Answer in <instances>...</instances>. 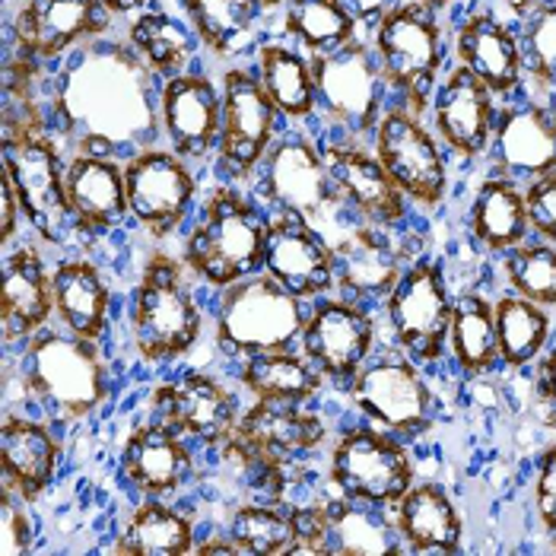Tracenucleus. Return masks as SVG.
Segmentation results:
<instances>
[{
    "mask_svg": "<svg viewBox=\"0 0 556 556\" xmlns=\"http://www.w3.org/2000/svg\"><path fill=\"white\" fill-rule=\"evenodd\" d=\"M156 74L125 42L92 39L80 45L58 71L48 109L51 125L74 153L128 163L156 147L160 122Z\"/></svg>",
    "mask_w": 556,
    "mask_h": 556,
    "instance_id": "obj_1",
    "label": "nucleus"
},
{
    "mask_svg": "<svg viewBox=\"0 0 556 556\" xmlns=\"http://www.w3.org/2000/svg\"><path fill=\"white\" fill-rule=\"evenodd\" d=\"M264 239L267 216L226 181L207 194L201 214L191 223L181 261L204 283L226 290L264 270Z\"/></svg>",
    "mask_w": 556,
    "mask_h": 556,
    "instance_id": "obj_2",
    "label": "nucleus"
},
{
    "mask_svg": "<svg viewBox=\"0 0 556 556\" xmlns=\"http://www.w3.org/2000/svg\"><path fill=\"white\" fill-rule=\"evenodd\" d=\"M26 394L54 420H86L109 401V369L96 341L71 331H39L26 343Z\"/></svg>",
    "mask_w": 556,
    "mask_h": 556,
    "instance_id": "obj_3",
    "label": "nucleus"
},
{
    "mask_svg": "<svg viewBox=\"0 0 556 556\" xmlns=\"http://www.w3.org/2000/svg\"><path fill=\"white\" fill-rule=\"evenodd\" d=\"M204 328L201 305L185 283L181 264L166 252L150 255L130 300V341L143 363L185 356Z\"/></svg>",
    "mask_w": 556,
    "mask_h": 556,
    "instance_id": "obj_4",
    "label": "nucleus"
},
{
    "mask_svg": "<svg viewBox=\"0 0 556 556\" xmlns=\"http://www.w3.org/2000/svg\"><path fill=\"white\" fill-rule=\"evenodd\" d=\"M372 51L379 58L388 92L397 96V105L424 118L445 64L439 13L414 0L401 3L372 26Z\"/></svg>",
    "mask_w": 556,
    "mask_h": 556,
    "instance_id": "obj_5",
    "label": "nucleus"
},
{
    "mask_svg": "<svg viewBox=\"0 0 556 556\" xmlns=\"http://www.w3.org/2000/svg\"><path fill=\"white\" fill-rule=\"evenodd\" d=\"M305 308L270 274L252 277L223 290L216 305V343L232 356H255L274 350H293L300 343Z\"/></svg>",
    "mask_w": 556,
    "mask_h": 556,
    "instance_id": "obj_6",
    "label": "nucleus"
},
{
    "mask_svg": "<svg viewBox=\"0 0 556 556\" xmlns=\"http://www.w3.org/2000/svg\"><path fill=\"white\" fill-rule=\"evenodd\" d=\"M328 439V427L305 404L255 401L242 410L236 429L223 442V455L232 465L255 471L261 480H283L287 468L300 465Z\"/></svg>",
    "mask_w": 556,
    "mask_h": 556,
    "instance_id": "obj_7",
    "label": "nucleus"
},
{
    "mask_svg": "<svg viewBox=\"0 0 556 556\" xmlns=\"http://www.w3.org/2000/svg\"><path fill=\"white\" fill-rule=\"evenodd\" d=\"M312 71H315L318 112L325 115V122L341 130L343 140L353 143L372 137L388 109V84L372 42L353 39L338 51L315 54Z\"/></svg>",
    "mask_w": 556,
    "mask_h": 556,
    "instance_id": "obj_8",
    "label": "nucleus"
},
{
    "mask_svg": "<svg viewBox=\"0 0 556 556\" xmlns=\"http://www.w3.org/2000/svg\"><path fill=\"white\" fill-rule=\"evenodd\" d=\"M3 178L13 185L26 223L48 245H64L77 229L64 188V160L51 130L3 134Z\"/></svg>",
    "mask_w": 556,
    "mask_h": 556,
    "instance_id": "obj_9",
    "label": "nucleus"
},
{
    "mask_svg": "<svg viewBox=\"0 0 556 556\" xmlns=\"http://www.w3.org/2000/svg\"><path fill=\"white\" fill-rule=\"evenodd\" d=\"M328 473L343 500L379 509H394L397 500L417 483V468L404 448V439L372 424L343 432L331 448Z\"/></svg>",
    "mask_w": 556,
    "mask_h": 556,
    "instance_id": "obj_10",
    "label": "nucleus"
},
{
    "mask_svg": "<svg viewBox=\"0 0 556 556\" xmlns=\"http://www.w3.org/2000/svg\"><path fill=\"white\" fill-rule=\"evenodd\" d=\"M350 401L372 424L397 439H417L435 427L439 401L407 353L369 359L350 382Z\"/></svg>",
    "mask_w": 556,
    "mask_h": 556,
    "instance_id": "obj_11",
    "label": "nucleus"
},
{
    "mask_svg": "<svg viewBox=\"0 0 556 556\" xmlns=\"http://www.w3.org/2000/svg\"><path fill=\"white\" fill-rule=\"evenodd\" d=\"M223 125L216 143V172L223 181H249L277 143L280 112L255 71L229 67L219 77Z\"/></svg>",
    "mask_w": 556,
    "mask_h": 556,
    "instance_id": "obj_12",
    "label": "nucleus"
},
{
    "mask_svg": "<svg viewBox=\"0 0 556 556\" xmlns=\"http://www.w3.org/2000/svg\"><path fill=\"white\" fill-rule=\"evenodd\" d=\"M372 153L410 204L435 211L448 198L445 147L410 109L388 105L372 134Z\"/></svg>",
    "mask_w": 556,
    "mask_h": 556,
    "instance_id": "obj_13",
    "label": "nucleus"
},
{
    "mask_svg": "<svg viewBox=\"0 0 556 556\" xmlns=\"http://www.w3.org/2000/svg\"><path fill=\"white\" fill-rule=\"evenodd\" d=\"M452 293L435 261H414L386 300V318L397 346L420 366H432L448 353Z\"/></svg>",
    "mask_w": 556,
    "mask_h": 556,
    "instance_id": "obj_14",
    "label": "nucleus"
},
{
    "mask_svg": "<svg viewBox=\"0 0 556 556\" xmlns=\"http://www.w3.org/2000/svg\"><path fill=\"white\" fill-rule=\"evenodd\" d=\"M257 172L261 191L274 204V211H293L305 216L315 229H325L328 219L346 214L334 194L321 147H315L302 134L280 137Z\"/></svg>",
    "mask_w": 556,
    "mask_h": 556,
    "instance_id": "obj_15",
    "label": "nucleus"
},
{
    "mask_svg": "<svg viewBox=\"0 0 556 556\" xmlns=\"http://www.w3.org/2000/svg\"><path fill=\"white\" fill-rule=\"evenodd\" d=\"M376 343L372 312L346 296H321L305 312L300 346L325 382L350 388L356 372L369 363Z\"/></svg>",
    "mask_w": 556,
    "mask_h": 556,
    "instance_id": "obj_16",
    "label": "nucleus"
},
{
    "mask_svg": "<svg viewBox=\"0 0 556 556\" xmlns=\"http://www.w3.org/2000/svg\"><path fill=\"white\" fill-rule=\"evenodd\" d=\"M125 191L130 216L153 239H169L194 207L198 178L175 150L147 147L125 163Z\"/></svg>",
    "mask_w": 556,
    "mask_h": 556,
    "instance_id": "obj_17",
    "label": "nucleus"
},
{
    "mask_svg": "<svg viewBox=\"0 0 556 556\" xmlns=\"http://www.w3.org/2000/svg\"><path fill=\"white\" fill-rule=\"evenodd\" d=\"M112 29V13L102 0H26L13 13V48L36 61H61L67 51L102 39Z\"/></svg>",
    "mask_w": 556,
    "mask_h": 556,
    "instance_id": "obj_18",
    "label": "nucleus"
},
{
    "mask_svg": "<svg viewBox=\"0 0 556 556\" xmlns=\"http://www.w3.org/2000/svg\"><path fill=\"white\" fill-rule=\"evenodd\" d=\"M264 274H270L302 302L321 300L338 287L334 257L321 229L293 211H274L267 216Z\"/></svg>",
    "mask_w": 556,
    "mask_h": 556,
    "instance_id": "obj_19",
    "label": "nucleus"
},
{
    "mask_svg": "<svg viewBox=\"0 0 556 556\" xmlns=\"http://www.w3.org/2000/svg\"><path fill=\"white\" fill-rule=\"evenodd\" d=\"M490 169L518 185H531L556 172V125L544 99L515 96L496 112L490 140Z\"/></svg>",
    "mask_w": 556,
    "mask_h": 556,
    "instance_id": "obj_20",
    "label": "nucleus"
},
{
    "mask_svg": "<svg viewBox=\"0 0 556 556\" xmlns=\"http://www.w3.org/2000/svg\"><path fill=\"white\" fill-rule=\"evenodd\" d=\"M321 236L334 257L338 290L346 300H388L404 274V245H397L388 229L356 219V226L334 223L331 232Z\"/></svg>",
    "mask_w": 556,
    "mask_h": 556,
    "instance_id": "obj_21",
    "label": "nucleus"
},
{
    "mask_svg": "<svg viewBox=\"0 0 556 556\" xmlns=\"http://www.w3.org/2000/svg\"><path fill=\"white\" fill-rule=\"evenodd\" d=\"M432 130L445 153L458 156L462 163H473L486 156L493 128H496V96L477 80L468 67L455 64L442 74V80L429 102Z\"/></svg>",
    "mask_w": 556,
    "mask_h": 556,
    "instance_id": "obj_22",
    "label": "nucleus"
},
{
    "mask_svg": "<svg viewBox=\"0 0 556 556\" xmlns=\"http://www.w3.org/2000/svg\"><path fill=\"white\" fill-rule=\"evenodd\" d=\"M334 194L353 219L394 229L407 219V198L391 181L376 153L353 140H331L321 147Z\"/></svg>",
    "mask_w": 556,
    "mask_h": 556,
    "instance_id": "obj_23",
    "label": "nucleus"
},
{
    "mask_svg": "<svg viewBox=\"0 0 556 556\" xmlns=\"http://www.w3.org/2000/svg\"><path fill=\"white\" fill-rule=\"evenodd\" d=\"M150 407L153 420L207 448L223 445L242 417L236 391L207 372H188L175 382L156 386L150 394Z\"/></svg>",
    "mask_w": 556,
    "mask_h": 556,
    "instance_id": "obj_24",
    "label": "nucleus"
},
{
    "mask_svg": "<svg viewBox=\"0 0 556 556\" xmlns=\"http://www.w3.org/2000/svg\"><path fill=\"white\" fill-rule=\"evenodd\" d=\"M160 122L169 147L191 166L207 163L219 143L223 125V92L198 71L163 80L160 89Z\"/></svg>",
    "mask_w": 556,
    "mask_h": 556,
    "instance_id": "obj_25",
    "label": "nucleus"
},
{
    "mask_svg": "<svg viewBox=\"0 0 556 556\" xmlns=\"http://www.w3.org/2000/svg\"><path fill=\"white\" fill-rule=\"evenodd\" d=\"M455 64L468 67L477 80H483L496 99H515L525 89V61L518 29L506 26L486 10H477L462 20L452 39Z\"/></svg>",
    "mask_w": 556,
    "mask_h": 556,
    "instance_id": "obj_26",
    "label": "nucleus"
},
{
    "mask_svg": "<svg viewBox=\"0 0 556 556\" xmlns=\"http://www.w3.org/2000/svg\"><path fill=\"white\" fill-rule=\"evenodd\" d=\"M54 315L51 270L36 245H16L0 270V331L3 343H29Z\"/></svg>",
    "mask_w": 556,
    "mask_h": 556,
    "instance_id": "obj_27",
    "label": "nucleus"
},
{
    "mask_svg": "<svg viewBox=\"0 0 556 556\" xmlns=\"http://www.w3.org/2000/svg\"><path fill=\"white\" fill-rule=\"evenodd\" d=\"M191 471L194 458L185 445V435L160 420L134 427L122 452V473L143 500H166L178 493Z\"/></svg>",
    "mask_w": 556,
    "mask_h": 556,
    "instance_id": "obj_28",
    "label": "nucleus"
},
{
    "mask_svg": "<svg viewBox=\"0 0 556 556\" xmlns=\"http://www.w3.org/2000/svg\"><path fill=\"white\" fill-rule=\"evenodd\" d=\"M64 188L80 232H109L130 214L122 160L71 153L64 163Z\"/></svg>",
    "mask_w": 556,
    "mask_h": 556,
    "instance_id": "obj_29",
    "label": "nucleus"
},
{
    "mask_svg": "<svg viewBox=\"0 0 556 556\" xmlns=\"http://www.w3.org/2000/svg\"><path fill=\"white\" fill-rule=\"evenodd\" d=\"M58 468H61V442L54 439V432L20 414H7L0 427L3 486L23 496L26 503H36L54 483Z\"/></svg>",
    "mask_w": 556,
    "mask_h": 556,
    "instance_id": "obj_30",
    "label": "nucleus"
},
{
    "mask_svg": "<svg viewBox=\"0 0 556 556\" xmlns=\"http://www.w3.org/2000/svg\"><path fill=\"white\" fill-rule=\"evenodd\" d=\"M391 518L410 554L448 556L465 544V518L439 483H414L391 509Z\"/></svg>",
    "mask_w": 556,
    "mask_h": 556,
    "instance_id": "obj_31",
    "label": "nucleus"
},
{
    "mask_svg": "<svg viewBox=\"0 0 556 556\" xmlns=\"http://www.w3.org/2000/svg\"><path fill=\"white\" fill-rule=\"evenodd\" d=\"M51 287H54V318L61 321V328L86 341H102L112 312L105 274L86 257H64L51 270Z\"/></svg>",
    "mask_w": 556,
    "mask_h": 556,
    "instance_id": "obj_32",
    "label": "nucleus"
},
{
    "mask_svg": "<svg viewBox=\"0 0 556 556\" xmlns=\"http://www.w3.org/2000/svg\"><path fill=\"white\" fill-rule=\"evenodd\" d=\"M473 242L490 255H506L509 249L528 242L531 223L525 204V185L506 175H490L477 185L468 214Z\"/></svg>",
    "mask_w": 556,
    "mask_h": 556,
    "instance_id": "obj_33",
    "label": "nucleus"
},
{
    "mask_svg": "<svg viewBox=\"0 0 556 556\" xmlns=\"http://www.w3.org/2000/svg\"><path fill=\"white\" fill-rule=\"evenodd\" d=\"M321 528L328 551L334 556H394L404 554V541L394 528V518L379 506H363L353 500L325 503Z\"/></svg>",
    "mask_w": 556,
    "mask_h": 556,
    "instance_id": "obj_34",
    "label": "nucleus"
},
{
    "mask_svg": "<svg viewBox=\"0 0 556 556\" xmlns=\"http://www.w3.org/2000/svg\"><path fill=\"white\" fill-rule=\"evenodd\" d=\"M255 74L267 89L270 102L277 105L280 118L300 125L318 112L315 71L312 58L302 54L296 45L264 42L255 54Z\"/></svg>",
    "mask_w": 556,
    "mask_h": 556,
    "instance_id": "obj_35",
    "label": "nucleus"
},
{
    "mask_svg": "<svg viewBox=\"0 0 556 556\" xmlns=\"http://www.w3.org/2000/svg\"><path fill=\"white\" fill-rule=\"evenodd\" d=\"M239 382L255 401L308 404L325 386V376L312 366L305 353L274 350V353L245 356V363L239 366Z\"/></svg>",
    "mask_w": 556,
    "mask_h": 556,
    "instance_id": "obj_36",
    "label": "nucleus"
},
{
    "mask_svg": "<svg viewBox=\"0 0 556 556\" xmlns=\"http://www.w3.org/2000/svg\"><path fill=\"white\" fill-rule=\"evenodd\" d=\"M128 45L160 80H172L191 71L201 39L191 23H181L163 10H147L128 26Z\"/></svg>",
    "mask_w": 556,
    "mask_h": 556,
    "instance_id": "obj_37",
    "label": "nucleus"
},
{
    "mask_svg": "<svg viewBox=\"0 0 556 556\" xmlns=\"http://www.w3.org/2000/svg\"><path fill=\"white\" fill-rule=\"evenodd\" d=\"M115 554L125 556H185L194 554V525L188 515L163 500H143L118 534Z\"/></svg>",
    "mask_w": 556,
    "mask_h": 556,
    "instance_id": "obj_38",
    "label": "nucleus"
},
{
    "mask_svg": "<svg viewBox=\"0 0 556 556\" xmlns=\"http://www.w3.org/2000/svg\"><path fill=\"white\" fill-rule=\"evenodd\" d=\"M448 356L468 376L480 379L500 363L496 343V318L493 302L480 293H465L452 305V328H448Z\"/></svg>",
    "mask_w": 556,
    "mask_h": 556,
    "instance_id": "obj_39",
    "label": "nucleus"
},
{
    "mask_svg": "<svg viewBox=\"0 0 556 556\" xmlns=\"http://www.w3.org/2000/svg\"><path fill=\"white\" fill-rule=\"evenodd\" d=\"M493 318H496L500 363L506 369H525L541 359L554 328L544 305L525 300L518 293H506L493 302Z\"/></svg>",
    "mask_w": 556,
    "mask_h": 556,
    "instance_id": "obj_40",
    "label": "nucleus"
},
{
    "mask_svg": "<svg viewBox=\"0 0 556 556\" xmlns=\"http://www.w3.org/2000/svg\"><path fill=\"white\" fill-rule=\"evenodd\" d=\"M356 16L343 0H287L283 33L308 58L338 51L356 39Z\"/></svg>",
    "mask_w": 556,
    "mask_h": 556,
    "instance_id": "obj_41",
    "label": "nucleus"
},
{
    "mask_svg": "<svg viewBox=\"0 0 556 556\" xmlns=\"http://www.w3.org/2000/svg\"><path fill=\"white\" fill-rule=\"evenodd\" d=\"M185 13L201 45L216 58H232L252 42L261 3L257 0H185Z\"/></svg>",
    "mask_w": 556,
    "mask_h": 556,
    "instance_id": "obj_42",
    "label": "nucleus"
},
{
    "mask_svg": "<svg viewBox=\"0 0 556 556\" xmlns=\"http://www.w3.org/2000/svg\"><path fill=\"white\" fill-rule=\"evenodd\" d=\"M302 531V509L280 503H245L232 513L229 538L239 554L290 556Z\"/></svg>",
    "mask_w": 556,
    "mask_h": 556,
    "instance_id": "obj_43",
    "label": "nucleus"
},
{
    "mask_svg": "<svg viewBox=\"0 0 556 556\" xmlns=\"http://www.w3.org/2000/svg\"><path fill=\"white\" fill-rule=\"evenodd\" d=\"M518 45L525 61V84L544 99L556 89V0H538L518 20Z\"/></svg>",
    "mask_w": 556,
    "mask_h": 556,
    "instance_id": "obj_44",
    "label": "nucleus"
},
{
    "mask_svg": "<svg viewBox=\"0 0 556 556\" xmlns=\"http://www.w3.org/2000/svg\"><path fill=\"white\" fill-rule=\"evenodd\" d=\"M503 277L518 296L556 308V245L551 242L538 239L509 249L503 255Z\"/></svg>",
    "mask_w": 556,
    "mask_h": 556,
    "instance_id": "obj_45",
    "label": "nucleus"
},
{
    "mask_svg": "<svg viewBox=\"0 0 556 556\" xmlns=\"http://www.w3.org/2000/svg\"><path fill=\"white\" fill-rule=\"evenodd\" d=\"M33 518L26 513V500L13 490H0V554L20 556L33 551Z\"/></svg>",
    "mask_w": 556,
    "mask_h": 556,
    "instance_id": "obj_46",
    "label": "nucleus"
},
{
    "mask_svg": "<svg viewBox=\"0 0 556 556\" xmlns=\"http://www.w3.org/2000/svg\"><path fill=\"white\" fill-rule=\"evenodd\" d=\"M525 204H528L531 232L541 242L556 245V172L525 185Z\"/></svg>",
    "mask_w": 556,
    "mask_h": 556,
    "instance_id": "obj_47",
    "label": "nucleus"
},
{
    "mask_svg": "<svg viewBox=\"0 0 556 556\" xmlns=\"http://www.w3.org/2000/svg\"><path fill=\"white\" fill-rule=\"evenodd\" d=\"M534 513L556 551V445L538 458L534 471Z\"/></svg>",
    "mask_w": 556,
    "mask_h": 556,
    "instance_id": "obj_48",
    "label": "nucleus"
},
{
    "mask_svg": "<svg viewBox=\"0 0 556 556\" xmlns=\"http://www.w3.org/2000/svg\"><path fill=\"white\" fill-rule=\"evenodd\" d=\"M343 3H346V10L356 16L359 26H369V29H372L379 20H386L388 13L397 10L404 0H343Z\"/></svg>",
    "mask_w": 556,
    "mask_h": 556,
    "instance_id": "obj_49",
    "label": "nucleus"
},
{
    "mask_svg": "<svg viewBox=\"0 0 556 556\" xmlns=\"http://www.w3.org/2000/svg\"><path fill=\"white\" fill-rule=\"evenodd\" d=\"M20 219H26V216L20 211L16 191H13V185L3 178V211H0V242H3V245H10L13 236L20 232Z\"/></svg>",
    "mask_w": 556,
    "mask_h": 556,
    "instance_id": "obj_50",
    "label": "nucleus"
},
{
    "mask_svg": "<svg viewBox=\"0 0 556 556\" xmlns=\"http://www.w3.org/2000/svg\"><path fill=\"white\" fill-rule=\"evenodd\" d=\"M534 391L541 401H547L551 407H556V346L541 353L538 369H534Z\"/></svg>",
    "mask_w": 556,
    "mask_h": 556,
    "instance_id": "obj_51",
    "label": "nucleus"
},
{
    "mask_svg": "<svg viewBox=\"0 0 556 556\" xmlns=\"http://www.w3.org/2000/svg\"><path fill=\"white\" fill-rule=\"evenodd\" d=\"M194 554H239V547L232 544V538H219V541H204L194 547Z\"/></svg>",
    "mask_w": 556,
    "mask_h": 556,
    "instance_id": "obj_52",
    "label": "nucleus"
},
{
    "mask_svg": "<svg viewBox=\"0 0 556 556\" xmlns=\"http://www.w3.org/2000/svg\"><path fill=\"white\" fill-rule=\"evenodd\" d=\"M147 0H102V7L112 13V16H118V13H134V10H140Z\"/></svg>",
    "mask_w": 556,
    "mask_h": 556,
    "instance_id": "obj_53",
    "label": "nucleus"
},
{
    "mask_svg": "<svg viewBox=\"0 0 556 556\" xmlns=\"http://www.w3.org/2000/svg\"><path fill=\"white\" fill-rule=\"evenodd\" d=\"M496 3H503V7H506L509 13H515V16L521 20V16H525V13H528V10H531V7H534L538 0H496Z\"/></svg>",
    "mask_w": 556,
    "mask_h": 556,
    "instance_id": "obj_54",
    "label": "nucleus"
},
{
    "mask_svg": "<svg viewBox=\"0 0 556 556\" xmlns=\"http://www.w3.org/2000/svg\"><path fill=\"white\" fill-rule=\"evenodd\" d=\"M414 3H424V7H427V10H432V13H442V10L455 7L458 0H414Z\"/></svg>",
    "mask_w": 556,
    "mask_h": 556,
    "instance_id": "obj_55",
    "label": "nucleus"
},
{
    "mask_svg": "<svg viewBox=\"0 0 556 556\" xmlns=\"http://www.w3.org/2000/svg\"><path fill=\"white\" fill-rule=\"evenodd\" d=\"M261 3V10H283L287 7V0H257Z\"/></svg>",
    "mask_w": 556,
    "mask_h": 556,
    "instance_id": "obj_56",
    "label": "nucleus"
},
{
    "mask_svg": "<svg viewBox=\"0 0 556 556\" xmlns=\"http://www.w3.org/2000/svg\"><path fill=\"white\" fill-rule=\"evenodd\" d=\"M547 109H551V118H554V125H556V89L547 96Z\"/></svg>",
    "mask_w": 556,
    "mask_h": 556,
    "instance_id": "obj_57",
    "label": "nucleus"
}]
</instances>
